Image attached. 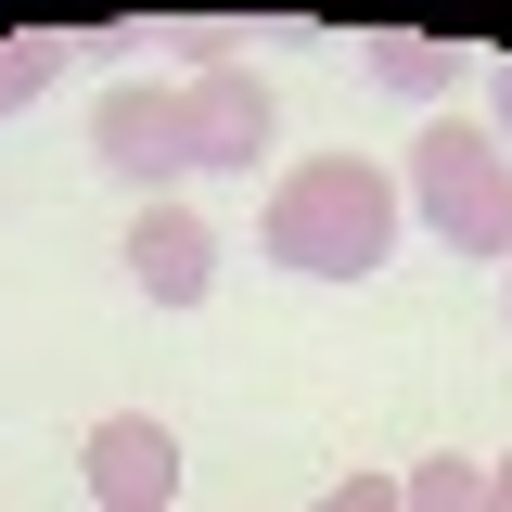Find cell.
I'll return each instance as SVG.
<instances>
[{
  "instance_id": "cell-1",
  "label": "cell",
  "mask_w": 512,
  "mask_h": 512,
  "mask_svg": "<svg viewBox=\"0 0 512 512\" xmlns=\"http://www.w3.org/2000/svg\"><path fill=\"white\" fill-rule=\"evenodd\" d=\"M397 218H410V192L384 180L372 154H308L269 192V256L308 269V282H372L397 256Z\"/></svg>"
},
{
  "instance_id": "cell-2",
  "label": "cell",
  "mask_w": 512,
  "mask_h": 512,
  "mask_svg": "<svg viewBox=\"0 0 512 512\" xmlns=\"http://www.w3.org/2000/svg\"><path fill=\"white\" fill-rule=\"evenodd\" d=\"M397 192L423 205V231H436L448 256H512V154H500V128L436 116L410 141V180Z\"/></svg>"
},
{
  "instance_id": "cell-3",
  "label": "cell",
  "mask_w": 512,
  "mask_h": 512,
  "mask_svg": "<svg viewBox=\"0 0 512 512\" xmlns=\"http://www.w3.org/2000/svg\"><path fill=\"white\" fill-rule=\"evenodd\" d=\"M90 154H103L141 205H167V180H192V116H180V90H154V77L103 90V103H90Z\"/></svg>"
},
{
  "instance_id": "cell-4",
  "label": "cell",
  "mask_w": 512,
  "mask_h": 512,
  "mask_svg": "<svg viewBox=\"0 0 512 512\" xmlns=\"http://www.w3.org/2000/svg\"><path fill=\"white\" fill-rule=\"evenodd\" d=\"M77 474H90L103 512H167V500H180V436H167L154 410H103L90 448H77Z\"/></svg>"
},
{
  "instance_id": "cell-5",
  "label": "cell",
  "mask_w": 512,
  "mask_h": 512,
  "mask_svg": "<svg viewBox=\"0 0 512 512\" xmlns=\"http://www.w3.org/2000/svg\"><path fill=\"white\" fill-rule=\"evenodd\" d=\"M180 116H192V167H256L282 103H269L256 64H205V77H180Z\"/></svg>"
},
{
  "instance_id": "cell-6",
  "label": "cell",
  "mask_w": 512,
  "mask_h": 512,
  "mask_svg": "<svg viewBox=\"0 0 512 512\" xmlns=\"http://www.w3.org/2000/svg\"><path fill=\"white\" fill-rule=\"evenodd\" d=\"M116 256H128V282H141L154 308H205V282H218V231H205L192 205H141Z\"/></svg>"
},
{
  "instance_id": "cell-7",
  "label": "cell",
  "mask_w": 512,
  "mask_h": 512,
  "mask_svg": "<svg viewBox=\"0 0 512 512\" xmlns=\"http://www.w3.org/2000/svg\"><path fill=\"white\" fill-rule=\"evenodd\" d=\"M372 77H384V90H410V103H436L448 77H461V52H436V39H372Z\"/></svg>"
},
{
  "instance_id": "cell-8",
  "label": "cell",
  "mask_w": 512,
  "mask_h": 512,
  "mask_svg": "<svg viewBox=\"0 0 512 512\" xmlns=\"http://www.w3.org/2000/svg\"><path fill=\"white\" fill-rule=\"evenodd\" d=\"M397 500H410V512H487V474H474V461H410Z\"/></svg>"
},
{
  "instance_id": "cell-9",
  "label": "cell",
  "mask_w": 512,
  "mask_h": 512,
  "mask_svg": "<svg viewBox=\"0 0 512 512\" xmlns=\"http://www.w3.org/2000/svg\"><path fill=\"white\" fill-rule=\"evenodd\" d=\"M52 39H0V116H13V103H39V90H52Z\"/></svg>"
},
{
  "instance_id": "cell-10",
  "label": "cell",
  "mask_w": 512,
  "mask_h": 512,
  "mask_svg": "<svg viewBox=\"0 0 512 512\" xmlns=\"http://www.w3.org/2000/svg\"><path fill=\"white\" fill-rule=\"evenodd\" d=\"M320 512H410V500H397V474H346V487H320Z\"/></svg>"
},
{
  "instance_id": "cell-11",
  "label": "cell",
  "mask_w": 512,
  "mask_h": 512,
  "mask_svg": "<svg viewBox=\"0 0 512 512\" xmlns=\"http://www.w3.org/2000/svg\"><path fill=\"white\" fill-rule=\"evenodd\" d=\"M487 128H500V154H512V64H500V90H487Z\"/></svg>"
},
{
  "instance_id": "cell-12",
  "label": "cell",
  "mask_w": 512,
  "mask_h": 512,
  "mask_svg": "<svg viewBox=\"0 0 512 512\" xmlns=\"http://www.w3.org/2000/svg\"><path fill=\"white\" fill-rule=\"evenodd\" d=\"M487 512H512V461H487Z\"/></svg>"
}]
</instances>
